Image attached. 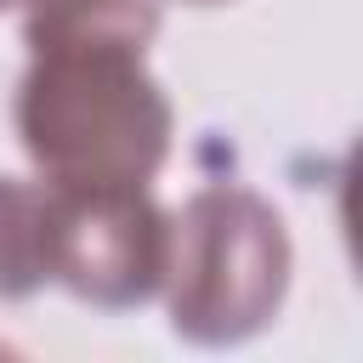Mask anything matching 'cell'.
Returning a JSON list of instances; mask_svg holds the SVG:
<instances>
[{"label":"cell","instance_id":"cell-2","mask_svg":"<svg viewBox=\"0 0 363 363\" xmlns=\"http://www.w3.org/2000/svg\"><path fill=\"white\" fill-rule=\"evenodd\" d=\"M284 272H289V244L261 199L238 187L199 193L176 216L164 250L176 335L204 346L244 340L272 318L284 295Z\"/></svg>","mask_w":363,"mask_h":363},{"label":"cell","instance_id":"cell-1","mask_svg":"<svg viewBox=\"0 0 363 363\" xmlns=\"http://www.w3.org/2000/svg\"><path fill=\"white\" fill-rule=\"evenodd\" d=\"M17 91V130L51 187L142 193L170 147V108L130 40H40Z\"/></svg>","mask_w":363,"mask_h":363},{"label":"cell","instance_id":"cell-4","mask_svg":"<svg viewBox=\"0 0 363 363\" xmlns=\"http://www.w3.org/2000/svg\"><path fill=\"white\" fill-rule=\"evenodd\" d=\"M57 272V187L0 176V295H34Z\"/></svg>","mask_w":363,"mask_h":363},{"label":"cell","instance_id":"cell-5","mask_svg":"<svg viewBox=\"0 0 363 363\" xmlns=\"http://www.w3.org/2000/svg\"><path fill=\"white\" fill-rule=\"evenodd\" d=\"M6 6H17V0H0V11H6Z\"/></svg>","mask_w":363,"mask_h":363},{"label":"cell","instance_id":"cell-3","mask_svg":"<svg viewBox=\"0 0 363 363\" xmlns=\"http://www.w3.org/2000/svg\"><path fill=\"white\" fill-rule=\"evenodd\" d=\"M51 187V182H45ZM170 227L142 193L57 187V284L96 306H136L164 284Z\"/></svg>","mask_w":363,"mask_h":363}]
</instances>
